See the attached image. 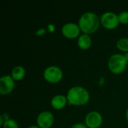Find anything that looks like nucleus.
<instances>
[{"label": "nucleus", "mask_w": 128, "mask_h": 128, "mask_svg": "<svg viewBox=\"0 0 128 128\" xmlns=\"http://www.w3.org/2000/svg\"><path fill=\"white\" fill-rule=\"evenodd\" d=\"M78 25L82 34L91 35L99 29L101 25L100 17L94 12H86L80 16Z\"/></svg>", "instance_id": "nucleus-1"}, {"label": "nucleus", "mask_w": 128, "mask_h": 128, "mask_svg": "<svg viewBox=\"0 0 128 128\" xmlns=\"http://www.w3.org/2000/svg\"><path fill=\"white\" fill-rule=\"evenodd\" d=\"M68 104L74 106H82L90 100V93L82 86H73L70 88L66 94Z\"/></svg>", "instance_id": "nucleus-2"}, {"label": "nucleus", "mask_w": 128, "mask_h": 128, "mask_svg": "<svg viewBox=\"0 0 128 128\" xmlns=\"http://www.w3.org/2000/svg\"><path fill=\"white\" fill-rule=\"evenodd\" d=\"M128 63L123 54L115 53L109 58L107 65L112 74L118 75L124 72L127 68Z\"/></svg>", "instance_id": "nucleus-3"}, {"label": "nucleus", "mask_w": 128, "mask_h": 128, "mask_svg": "<svg viewBox=\"0 0 128 128\" xmlns=\"http://www.w3.org/2000/svg\"><path fill=\"white\" fill-rule=\"evenodd\" d=\"M62 70L56 65H50L45 68L43 73L44 79L50 84H56L63 79Z\"/></svg>", "instance_id": "nucleus-4"}, {"label": "nucleus", "mask_w": 128, "mask_h": 128, "mask_svg": "<svg viewBox=\"0 0 128 128\" xmlns=\"http://www.w3.org/2000/svg\"><path fill=\"white\" fill-rule=\"evenodd\" d=\"M100 24L107 30H114L120 24L118 15L112 11L104 12L100 16Z\"/></svg>", "instance_id": "nucleus-5"}, {"label": "nucleus", "mask_w": 128, "mask_h": 128, "mask_svg": "<svg viewBox=\"0 0 128 128\" xmlns=\"http://www.w3.org/2000/svg\"><path fill=\"white\" fill-rule=\"evenodd\" d=\"M80 33L81 30L78 23L69 22L64 24L62 27V34L67 39H78V38L81 35Z\"/></svg>", "instance_id": "nucleus-6"}, {"label": "nucleus", "mask_w": 128, "mask_h": 128, "mask_svg": "<svg viewBox=\"0 0 128 128\" xmlns=\"http://www.w3.org/2000/svg\"><path fill=\"white\" fill-rule=\"evenodd\" d=\"M104 118L98 111H91L85 117V124L88 128H100L103 124Z\"/></svg>", "instance_id": "nucleus-7"}, {"label": "nucleus", "mask_w": 128, "mask_h": 128, "mask_svg": "<svg viewBox=\"0 0 128 128\" xmlns=\"http://www.w3.org/2000/svg\"><path fill=\"white\" fill-rule=\"evenodd\" d=\"M55 122L53 114L50 111H43L38 114L36 119L37 125L40 128H51Z\"/></svg>", "instance_id": "nucleus-8"}, {"label": "nucleus", "mask_w": 128, "mask_h": 128, "mask_svg": "<svg viewBox=\"0 0 128 128\" xmlns=\"http://www.w3.org/2000/svg\"><path fill=\"white\" fill-rule=\"evenodd\" d=\"M15 88V81L9 75L2 76L0 78V94L2 95L10 94Z\"/></svg>", "instance_id": "nucleus-9"}, {"label": "nucleus", "mask_w": 128, "mask_h": 128, "mask_svg": "<svg viewBox=\"0 0 128 128\" xmlns=\"http://www.w3.org/2000/svg\"><path fill=\"white\" fill-rule=\"evenodd\" d=\"M68 104L66 95L64 94H56L52 97L50 101V105L52 109L56 110H62Z\"/></svg>", "instance_id": "nucleus-10"}, {"label": "nucleus", "mask_w": 128, "mask_h": 128, "mask_svg": "<svg viewBox=\"0 0 128 128\" xmlns=\"http://www.w3.org/2000/svg\"><path fill=\"white\" fill-rule=\"evenodd\" d=\"M92 40L90 35L86 34H81L77 39V45L82 50H88L91 48Z\"/></svg>", "instance_id": "nucleus-11"}, {"label": "nucleus", "mask_w": 128, "mask_h": 128, "mask_svg": "<svg viewBox=\"0 0 128 128\" xmlns=\"http://www.w3.org/2000/svg\"><path fill=\"white\" fill-rule=\"evenodd\" d=\"M10 75L14 81H21L26 76V69L21 65H16L12 68Z\"/></svg>", "instance_id": "nucleus-12"}, {"label": "nucleus", "mask_w": 128, "mask_h": 128, "mask_svg": "<svg viewBox=\"0 0 128 128\" xmlns=\"http://www.w3.org/2000/svg\"><path fill=\"white\" fill-rule=\"evenodd\" d=\"M116 48L121 52H128V38H122L116 42Z\"/></svg>", "instance_id": "nucleus-13"}, {"label": "nucleus", "mask_w": 128, "mask_h": 128, "mask_svg": "<svg viewBox=\"0 0 128 128\" xmlns=\"http://www.w3.org/2000/svg\"><path fill=\"white\" fill-rule=\"evenodd\" d=\"M118 20L120 24L122 25H128V11L123 10L120 12L118 14Z\"/></svg>", "instance_id": "nucleus-14"}, {"label": "nucleus", "mask_w": 128, "mask_h": 128, "mask_svg": "<svg viewBox=\"0 0 128 128\" xmlns=\"http://www.w3.org/2000/svg\"><path fill=\"white\" fill-rule=\"evenodd\" d=\"M2 128H19V124L15 120L10 118L4 122Z\"/></svg>", "instance_id": "nucleus-15"}, {"label": "nucleus", "mask_w": 128, "mask_h": 128, "mask_svg": "<svg viewBox=\"0 0 128 128\" xmlns=\"http://www.w3.org/2000/svg\"><path fill=\"white\" fill-rule=\"evenodd\" d=\"M9 119H10V117H9L8 113H6V112L2 113L0 116V127L2 128V125H3V124H4V122H6V121H8V120H9Z\"/></svg>", "instance_id": "nucleus-16"}, {"label": "nucleus", "mask_w": 128, "mask_h": 128, "mask_svg": "<svg viewBox=\"0 0 128 128\" xmlns=\"http://www.w3.org/2000/svg\"><path fill=\"white\" fill-rule=\"evenodd\" d=\"M46 32H47V30L46 28H40L35 32V34L38 37H41V36H44V34H46Z\"/></svg>", "instance_id": "nucleus-17"}, {"label": "nucleus", "mask_w": 128, "mask_h": 128, "mask_svg": "<svg viewBox=\"0 0 128 128\" xmlns=\"http://www.w3.org/2000/svg\"><path fill=\"white\" fill-rule=\"evenodd\" d=\"M46 30H47V32H50V33H54L55 31H56V26H55V25L52 24V23L48 24V26H47V27H46Z\"/></svg>", "instance_id": "nucleus-18"}, {"label": "nucleus", "mask_w": 128, "mask_h": 128, "mask_svg": "<svg viewBox=\"0 0 128 128\" xmlns=\"http://www.w3.org/2000/svg\"><path fill=\"white\" fill-rule=\"evenodd\" d=\"M70 128H88L85 123H76Z\"/></svg>", "instance_id": "nucleus-19"}, {"label": "nucleus", "mask_w": 128, "mask_h": 128, "mask_svg": "<svg viewBox=\"0 0 128 128\" xmlns=\"http://www.w3.org/2000/svg\"><path fill=\"white\" fill-rule=\"evenodd\" d=\"M28 128H40L37 124H32V125H30L29 127H28Z\"/></svg>", "instance_id": "nucleus-20"}, {"label": "nucleus", "mask_w": 128, "mask_h": 128, "mask_svg": "<svg viewBox=\"0 0 128 128\" xmlns=\"http://www.w3.org/2000/svg\"><path fill=\"white\" fill-rule=\"evenodd\" d=\"M124 55V58H125V59H126V61L128 62V52H126V53H124L123 54Z\"/></svg>", "instance_id": "nucleus-21"}, {"label": "nucleus", "mask_w": 128, "mask_h": 128, "mask_svg": "<svg viewBox=\"0 0 128 128\" xmlns=\"http://www.w3.org/2000/svg\"><path fill=\"white\" fill-rule=\"evenodd\" d=\"M125 116H126V119H127V121L128 122V109H127V110H126Z\"/></svg>", "instance_id": "nucleus-22"}]
</instances>
